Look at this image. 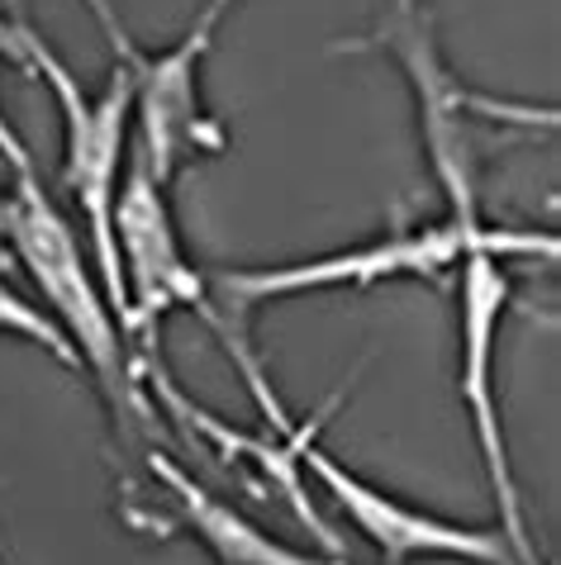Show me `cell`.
<instances>
[{
  "label": "cell",
  "mask_w": 561,
  "mask_h": 565,
  "mask_svg": "<svg viewBox=\"0 0 561 565\" xmlns=\"http://www.w3.org/2000/svg\"><path fill=\"white\" fill-rule=\"evenodd\" d=\"M14 181L0 195V238L10 243V253L34 276V286L49 300V319L67 333L76 361L96 375V385L110 395L119 414H129L138 404V375L129 371V352H124V328L115 319L96 266L82 257L76 228L67 214L57 210V200L43 191L34 162L10 167Z\"/></svg>",
  "instance_id": "cell-1"
},
{
  "label": "cell",
  "mask_w": 561,
  "mask_h": 565,
  "mask_svg": "<svg viewBox=\"0 0 561 565\" xmlns=\"http://www.w3.org/2000/svg\"><path fill=\"white\" fill-rule=\"evenodd\" d=\"M557 257V238H538V233H514V228H480L457 257V395L472 414L476 451L486 466V480L500 504V532L514 546L519 565H542L533 532L523 518L519 480H514L505 423H500V390H495V352H500V319L509 305V257Z\"/></svg>",
  "instance_id": "cell-2"
},
{
  "label": "cell",
  "mask_w": 561,
  "mask_h": 565,
  "mask_svg": "<svg viewBox=\"0 0 561 565\" xmlns=\"http://www.w3.org/2000/svg\"><path fill=\"white\" fill-rule=\"evenodd\" d=\"M20 43H24V67H34L62 105V191L76 200V210L86 218L91 266H96L115 319L124 323V286H119L110 214H115L124 162H129L124 148H129V124H134V72L124 57H115L110 82L91 96V90L76 86L67 62L39 39V29L29 20H20Z\"/></svg>",
  "instance_id": "cell-3"
},
{
  "label": "cell",
  "mask_w": 561,
  "mask_h": 565,
  "mask_svg": "<svg viewBox=\"0 0 561 565\" xmlns=\"http://www.w3.org/2000/svg\"><path fill=\"white\" fill-rule=\"evenodd\" d=\"M110 228L124 286V338L144 342L167 313L210 309V276H200L195 262L186 257L177 218L167 205V181L152 177L148 157L138 148L124 162Z\"/></svg>",
  "instance_id": "cell-4"
},
{
  "label": "cell",
  "mask_w": 561,
  "mask_h": 565,
  "mask_svg": "<svg viewBox=\"0 0 561 565\" xmlns=\"http://www.w3.org/2000/svg\"><path fill=\"white\" fill-rule=\"evenodd\" d=\"M486 228L480 224H443L419 228V233H395V238L367 243V247H348V253H329L315 262H286V266H247V271H220L210 276V309L229 313V319H247L253 305L267 300H286V295H305V290H329V286H377V280H404V276H428L438 280L452 271L462 257V247Z\"/></svg>",
  "instance_id": "cell-5"
},
{
  "label": "cell",
  "mask_w": 561,
  "mask_h": 565,
  "mask_svg": "<svg viewBox=\"0 0 561 565\" xmlns=\"http://www.w3.org/2000/svg\"><path fill=\"white\" fill-rule=\"evenodd\" d=\"M229 10H233V0H205L191 34L162 49L158 57L138 53L134 43L115 53L134 72V119H138L134 148L148 157L152 177L167 185L177 181V171L186 162L224 152V129L200 105V62H205L214 29L224 24Z\"/></svg>",
  "instance_id": "cell-6"
},
{
  "label": "cell",
  "mask_w": 561,
  "mask_h": 565,
  "mask_svg": "<svg viewBox=\"0 0 561 565\" xmlns=\"http://www.w3.org/2000/svg\"><path fill=\"white\" fill-rule=\"evenodd\" d=\"M371 49L391 53L404 76L414 86L419 100V134H424V157L433 181L443 185L447 205H452V224H480V200H476V152L472 138H466L462 115L476 100L462 90V82L447 72V57L433 39V20L419 0H400V6L385 14L377 39H367Z\"/></svg>",
  "instance_id": "cell-7"
},
{
  "label": "cell",
  "mask_w": 561,
  "mask_h": 565,
  "mask_svg": "<svg viewBox=\"0 0 561 565\" xmlns=\"http://www.w3.org/2000/svg\"><path fill=\"white\" fill-rule=\"evenodd\" d=\"M319 423H309V433L300 437V470H309L324 494L348 513V523L362 532V537L385 556V565H404L414 556H452V561H472V565H519L514 546L505 542L500 527H466L452 523V518H438L428 509H414L404 499L385 494L381 484L362 480L357 470L338 466L329 451L315 447Z\"/></svg>",
  "instance_id": "cell-8"
},
{
  "label": "cell",
  "mask_w": 561,
  "mask_h": 565,
  "mask_svg": "<svg viewBox=\"0 0 561 565\" xmlns=\"http://www.w3.org/2000/svg\"><path fill=\"white\" fill-rule=\"evenodd\" d=\"M148 466L171 490V499L181 504L191 532L210 546V556L220 565H348L342 556H329V552L309 556L300 546H286L280 537H272V532H262L253 518H243L233 504H224L220 494H210L205 484H195L167 451H148Z\"/></svg>",
  "instance_id": "cell-9"
},
{
  "label": "cell",
  "mask_w": 561,
  "mask_h": 565,
  "mask_svg": "<svg viewBox=\"0 0 561 565\" xmlns=\"http://www.w3.org/2000/svg\"><path fill=\"white\" fill-rule=\"evenodd\" d=\"M0 333H14V338H24V342H34V348L53 352L62 366H76V371H82V361H76L67 333H62V328H57L39 305H29L6 276H0Z\"/></svg>",
  "instance_id": "cell-10"
},
{
  "label": "cell",
  "mask_w": 561,
  "mask_h": 565,
  "mask_svg": "<svg viewBox=\"0 0 561 565\" xmlns=\"http://www.w3.org/2000/svg\"><path fill=\"white\" fill-rule=\"evenodd\" d=\"M0 57L24 62V43H20V14H14V20H0ZM0 152H6V162H10V167L29 162V148L20 143V134H14L10 124H6V115H0Z\"/></svg>",
  "instance_id": "cell-11"
},
{
  "label": "cell",
  "mask_w": 561,
  "mask_h": 565,
  "mask_svg": "<svg viewBox=\"0 0 561 565\" xmlns=\"http://www.w3.org/2000/svg\"><path fill=\"white\" fill-rule=\"evenodd\" d=\"M86 6H91V14H96V20H100V29H105V34H110V43H115V53L119 49H129V34H124V29H119V20H115V10H110V0H86Z\"/></svg>",
  "instance_id": "cell-12"
}]
</instances>
